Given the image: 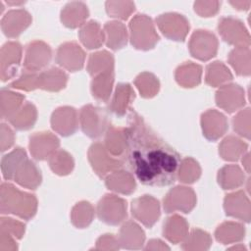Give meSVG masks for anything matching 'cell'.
<instances>
[{"mask_svg": "<svg viewBox=\"0 0 251 251\" xmlns=\"http://www.w3.org/2000/svg\"><path fill=\"white\" fill-rule=\"evenodd\" d=\"M96 213L101 222L117 226L126 218V201L115 194H105L97 204Z\"/></svg>", "mask_w": 251, "mask_h": 251, "instance_id": "obj_5", "label": "cell"}, {"mask_svg": "<svg viewBox=\"0 0 251 251\" xmlns=\"http://www.w3.org/2000/svg\"><path fill=\"white\" fill-rule=\"evenodd\" d=\"M201 176V168L193 158H185L180 161L177 171L176 177L183 183H193L198 180Z\"/></svg>", "mask_w": 251, "mask_h": 251, "instance_id": "obj_46", "label": "cell"}, {"mask_svg": "<svg viewBox=\"0 0 251 251\" xmlns=\"http://www.w3.org/2000/svg\"><path fill=\"white\" fill-rule=\"evenodd\" d=\"M248 148L247 143L234 135L226 136L219 145V154L226 161H237Z\"/></svg>", "mask_w": 251, "mask_h": 251, "instance_id": "obj_34", "label": "cell"}, {"mask_svg": "<svg viewBox=\"0 0 251 251\" xmlns=\"http://www.w3.org/2000/svg\"><path fill=\"white\" fill-rule=\"evenodd\" d=\"M78 38L87 49H97L105 42L104 31L96 21H89L80 26Z\"/></svg>", "mask_w": 251, "mask_h": 251, "instance_id": "obj_30", "label": "cell"}, {"mask_svg": "<svg viewBox=\"0 0 251 251\" xmlns=\"http://www.w3.org/2000/svg\"><path fill=\"white\" fill-rule=\"evenodd\" d=\"M52 50L48 44L40 40L29 42L25 51L24 69L38 72L45 68L51 61Z\"/></svg>", "mask_w": 251, "mask_h": 251, "instance_id": "obj_13", "label": "cell"}, {"mask_svg": "<svg viewBox=\"0 0 251 251\" xmlns=\"http://www.w3.org/2000/svg\"><path fill=\"white\" fill-rule=\"evenodd\" d=\"M50 123L51 127L60 135H72L78 127L77 112L74 107H59L52 113Z\"/></svg>", "mask_w": 251, "mask_h": 251, "instance_id": "obj_17", "label": "cell"}, {"mask_svg": "<svg viewBox=\"0 0 251 251\" xmlns=\"http://www.w3.org/2000/svg\"><path fill=\"white\" fill-rule=\"evenodd\" d=\"M36 120L37 110L35 106L31 102L25 101L8 121L16 129L27 130L34 126Z\"/></svg>", "mask_w": 251, "mask_h": 251, "instance_id": "obj_31", "label": "cell"}, {"mask_svg": "<svg viewBox=\"0 0 251 251\" xmlns=\"http://www.w3.org/2000/svg\"><path fill=\"white\" fill-rule=\"evenodd\" d=\"M242 164H243V167L245 168V171L249 174V164H250V162H249V153H246V154H244L243 156H242Z\"/></svg>", "mask_w": 251, "mask_h": 251, "instance_id": "obj_57", "label": "cell"}, {"mask_svg": "<svg viewBox=\"0 0 251 251\" xmlns=\"http://www.w3.org/2000/svg\"><path fill=\"white\" fill-rule=\"evenodd\" d=\"M233 130L247 139L250 138V108H245L232 119Z\"/></svg>", "mask_w": 251, "mask_h": 251, "instance_id": "obj_49", "label": "cell"}, {"mask_svg": "<svg viewBox=\"0 0 251 251\" xmlns=\"http://www.w3.org/2000/svg\"><path fill=\"white\" fill-rule=\"evenodd\" d=\"M131 214L135 220L150 228L161 215L160 203L151 195L137 197L131 202Z\"/></svg>", "mask_w": 251, "mask_h": 251, "instance_id": "obj_11", "label": "cell"}, {"mask_svg": "<svg viewBox=\"0 0 251 251\" xmlns=\"http://www.w3.org/2000/svg\"><path fill=\"white\" fill-rule=\"evenodd\" d=\"M244 226L235 222H225L215 230L216 239L222 244H231L244 238Z\"/></svg>", "mask_w": 251, "mask_h": 251, "instance_id": "obj_36", "label": "cell"}, {"mask_svg": "<svg viewBox=\"0 0 251 251\" xmlns=\"http://www.w3.org/2000/svg\"><path fill=\"white\" fill-rule=\"evenodd\" d=\"M233 7H235L238 10H247L250 2H242V1H235V2H229Z\"/></svg>", "mask_w": 251, "mask_h": 251, "instance_id": "obj_56", "label": "cell"}, {"mask_svg": "<svg viewBox=\"0 0 251 251\" xmlns=\"http://www.w3.org/2000/svg\"><path fill=\"white\" fill-rule=\"evenodd\" d=\"M160 31L169 39L183 41L189 31V23L186 18L177 13H165L156 19Z\"/></svg>", "mask_w": 251, "mask_h": 251, "instance_id": "obj_10", "label": "cell"}, {"mask_svg": "<svg viewBox=\"0 0 251 251\" xmlns=\"http://www.w3.org/2000/svg\"><path fill=\"white\" fill-rule=\"evenodd\" d=\"M15 133L13 131V129L5 123L1 124L0 126V148H1V152H4L8 149H10L15 141Z\"/></svg>", "mask_w": 251, "mask_h": 251, "instance_id": "obj_53", "label": "cell"}, {"mask_svg": "<svg viewBox=\"0 0 251 251\" xmlns=\"http://www.w3.org/2000/svg\"><path fill=\"white\" fill-rule=\"evenodd\" d=\"M230 80H232V75L223 62L216 61L206 67L205 81L210 86H223L228 83Z\"/></svg>", "mask_w": 251, "mask_h": 251, "instance_id": "obj_37", "label": "cell"}, {"mask_svg": "<svg viewBox=\"0 0 251 251\" xmlns=\"http://www.w3.org/2000/svg\"><path fill=\"white\" fill-rule=\"evenodd\" d=\"M218 30L224 41L235 47H249L250 35L242 22L232 17H224L219 21Z\"/></svg>", "mask_w": 251, "mask_h": 251, "instance_id": "obj_9", "label": "cell"}, {"mask_svg": "<svg viewBox=\"0 0 251 251\" xmlns=\"http://www.w3.org/2000/svg\"><path fill=\"white\" fill-rule=\"evenodd\" d=\"M224 208L226 216L236 218L246 223L250 222V201L243 190L235 191L226 195L224 200Z\"/></svg>", "mask_w": 251, "mask_h": 251, "instance_id": "obj_20", "label": "cell"}, {"mask_svg": "<svg viewBox=\"0 0 251 251\" xmlns=\"http://www.w3.org/2000/svg\"><path fill=\"white\" fill-rule=\"evenodd\" d=\"M81 130L90 138H98L110 127V119L106 109L91 104L83 106L78 117Z\"/></svg>", "mask_w": 251, "mask_h": 251, "instance_id": "obj_4", "label": "cell"}, {"mask_svg": "<svg viewBox=\"0 0 251 251\" xmlns=\"http://www.w3.org/2000/svg\"><path fill=\"white\" fill-rule=\"evenodd\" d=\"M68 75L59 68L51 67L38 73L37 86L40 89L58 92L66 87Z\"/></svg>", "mask_w": 251, "mask_h": 251, "instance_id": "obj_25", "label": "cell"}, {"mask_svg": "<svg viewBox=\"0 0 251 251\" xmlns=\"http://www.w3.org/2000/svg\"><path fill=\"white\" fill-rule=\"evenodd\" d=\"M114 57L106 50L90 54L87 62V72L90 75L95 76L107 71H114Z\"/></svg>", "mask_w": 251, "mask_h": 251, "instance_id": "obj_40", "label": "cell"}, {"mask_svg": "<svg viewBox=\"0 0 251 251\" xmlns=\"http://www.w3.org/2000/svg\"><path fill=\"white\" fill-rule=\"evenodd\" d=\"M48 163L52 172L59 176H67L71 174L75 166L72 155L63 149L55 151L48 158Z\"/></svg>", "mask_w": 251, "mask_h": 251, "instance_id": "obj_44", "label": "cell"}, {"mask_svg": "<svg viewBox=\"0 0 251 251\" xmlns=\"http://www.w3.org/2000/svg\"><path fill=\"white\" fill-rule=\"evenodd\" d=\"M175 77L176 82L182 87H195L201 82L202 67L193 62H185L177 67Z\"/></svg>", "mask_w": 251, "mask_h": 251, "instance_id": "obj_29", "label": "cell"}, {"mask_svg": "<svg viewBox=\"0 0 251 251\" xmlns=\"http://www.w3.org/2000/svg\"><path fill=\"white\" fill-rule=\"evenodd\" d=\"M135 98L133 88L129 83H119L115 89L109 109L119 117H123Z\"/></svg>", "mask_w": 251, "mask_h": 251, "instance_id": "obj_27", "label": "cell"}, {"mask_svg": "<svg viewBox=\"0 0 251 251\" xmlns=\"http://www.w3.org/2000/svg\"><path fill=\"white\" fill-rule=\"evenodd\" d=\"M124 155L137 179L146 185L167 186L175 182L180 163L178 153L165 143L135 112L126 127Z\"/></svg>", "mask_w": 251, "mask_h": 251, "instance_id": "obj_1", "label": "cell"}, {"mask_svg": "<svg viewBox=\"0 0 251 251\" xmlns=\"http://www.w3.org/2000/svg\"><path fill=\"white\" fill-rule=\"evenodd\" d=\"M159 39L151 18L144 14H138L131 19L129 22V40L134 48L144 51L153 49Z\"/></svg>", "mask_w": 251, "mask_h": 251, "instance_id": "obj_3", "label": "cell"}, {"mask_svg": "<svg viewBox=\"0 0 251 251\" xmlns=\"http://www.w3.org/2000/svg\"><path fill=\"white\" fill-rule=\"evenodd\" d=\"M118 238L122 248L137 250L144 244L145 233L135 222L126 221L122 225Z\"/></svg>", "mask_w": 251, "mask_h": 251, "instance_id": "obj_21", "label": "cell"}, {"mask_svg": "<svg viewBox=\"0 0 251 251\" xmlns=\"http://www.w3.org/2000/svg\"><path fill=\"white\" fill-rule=\"evenodd\" d=\"M84 61L85 53L75 42H65L57 49V64L70 72L80 71L83 68Z\"/></svg>", "mask_w": 251, "mask_h": 251, "instance_id": "obj_14", "label": "cell"}, {"mask_svg": "<svg viewBox=\"0 0 251 251\" xmlns=\"http://www.w3.org/2000/svg\"><path fill=\"white\" fill-rule=\"evenodd\" d=\"M121 247L119 238L112 233L103 234L96 241V250H118Z\"/></svg>", "mask_w": 251, "mask_h": 251, "instance_id": "obj_52", "label": "cell"}, {"mask_svg": "<svg viewBox=\"0 0 251 251\" xmlns=\"http://www.w3.org/2000/svg\"><path fill=\"white\" fill-rule=\"evenodd\" d=\"M189 226L184 218L173 215L166 219L163 225V235L172 243L177 244L184 240L188 234Z\"/></svg>", "mask_w": 251, "mask_h": 251, "instance_id": "obj_28", "label": "cell"}, {"mask_svg": "<svg viewBox=\"0 0 251 251\" xmlns=\"http://www.w3.org/2000/svg\"><path fill=\"white\" fill-rule=\"evenodd\" d=\"M89 12L83 2H70L61 11V22L69 28H76L85 24Z\"/></svg>", "mask_w": 251, "mask_h": 251, "instance_id": "obj_22", "label": "cell"}, {"mask_svg": "<svg viewBox=\"0 0 251 251\" xmlns=\"http://www.w3.org/2000/svg\"><path fill=\"white\" fill-rule=\"evenodd\" d=\"M0 211L2 214H12L28 221L36 214L37 199L33 194L22 191L11 183L2 182Z\"/></svg>", "mask_w": 251, "mask_h": 251, "instance_id": "obj_2", "label": "cell"}, {"mask_svg": "<svg viewBox=\"0 0 251 251\" xmlns=\"http://www.w3.org/2000/svg\"><path fill=\"white\" fill-rule=\"evenodd\" d=\"M216 104L227 113H233L245 104L244 90L235 83H226L221 86L215 96Z\"/></svg>", "mask_w": 251, "mask_h": 251, "instance_id": "obj_16", "label": "cell"}, {"mask_svg": "<svg viewBox=\"0 0 251 251\" xmlns=\"http://www.w3.org/2000/svg\"><path fill=\"white\" fill-rule=\"evenodd\" d=\"M88 161L98 176L106 177L109 174L119 170L124 162L110 154L103 143L94 142L88 150Z\"/></svg>", "mask_w": 251, "mask_h": 251, "instance_id": "obj_6", "label": "cell"}, {"mask_svg": "<svg viewBox=\"0 0 251 251\" xmlns=\"http://www.w3.org/2000/svg\"><path fill=\"white\" fill-rule=\"evenodd\" d=\"M37 80H38L37 72H30L24 69L22 74L19 75V77L11 82L10 86L15 89L31 91L38 88Z\"/></svg>", "mask_w": 251, "mask_h": 251, "instance_id": "obj_48", "label": "cell"}, {"mask_svg": "<svg viewBox=\"0 0 251 251\" xmlns=\"http://www.w3.org/2000/svg\"><path fill=\"white\" fill-rule=\"evenodd\" d=\"M105 133L104 146L110 152V154L117 158L124 156L126 148V128L110 126Z\"/></svg>", "mask_w": 251, "mask_h": 251, "instance_id": "obj_33", "label": "cell"}, {"mask_svg": "<svg viewBox=\"0 0 251 251\" xmlns=\"http://www.w3.org/2000/svg\"><path fill=\"white\" fill-rule=\"evenodd\" d=\"M218 1H197L194 3V11L201 17H213L220 10Z\"/></svg>", "mask_w": 251, "mask_h": 251, "instance_id": "obj_51", "label": "cell"}, {"mask_svg": "<svg viewBox=\"0 0 251 251\" xmlns=\"http://www.w3.org/2000/svg\"><path fill=\"white\" fill-rule=\"evenodd\" d=\"M25 230V226L24 223L9 218V217H1L0 219V231L7 232L13 235L16 239H21Z\"/></svg>", "mask_w": 251, "mask_h": 251, "instance_id": "obj_50", "label": "cell"}, {"mask_svg": "<svg viewBox=\"0 0 251 251\" xmlns=\"http://www.w3.org/2000/svg\"><path fill=\"white\" fill-rule=\"evenodd\" d=\"M95 214L94 207L87 201L76 203L71 212L72 224L77 228L87 227L93 221Z\"/></svg>", "mask_w": 251, "mask_h": 251, "instance_id": "obj_42", "label": "cell"}, {"mask_svg": "<svg viewBox=\"0 0 251 251\" xmlns=\"http://www.w3.org/2000/svg\"><path fill=\"white\" fill-rule=\"evenodd\" d=\"M134 84L140 95L144 98L154 97L160 89V82L158 78L149 72L139 74L134 79Z\"/></svg>", "mask_w": 251, "mask_h": 251, "instance_id": "obj_45", "label": "cell"}, {"mask_svg": "<svg viewBox=\"0 0 251 251\" xmlns=\"http://www.w3.org/2000/svg\"><path fill=\"white\" fill-rule=\"evenodd\" d=\"M145 250H170V247L160 239H151L148 241Z\"/></svg>", "mask_w": 251, "mask_h": 251, "instance_id": "obj_55", "label": "cell"}, {"mask_svg": "<svg viewBox=\"0 0 251 251\" xmlns=\"http://www.w3.org/2000/svg\"><path fill=\"white\" fill-rule=\"evenodd\" d=\"M23 48L17 41H8L0 51V76L2 81L14 78L19 71Z\"/></svg>", "mask_w": 251, "mask_h": 251, "instance_id": "obj_12", "label": "cell"}, {"mask_svg": "<svg viewBox=\"0 0 251 251\" xmlns=\"http://www.w3.org/2000/svg\"><path fill=\"white\" fill-rule=\"evenodd\" d=\"M25 96L7 88L0 92V115L3 120H9L24 104Z\"/></svg>", "mask_w": 251, "mask_h": 251, "instance_id": "obj_39", "label": "cell"}, {"mask_svg": "<svg viewBox=\"0 0 251 251\" xmlns=\"http://www.w3.org/2000/svg\"><path fill=\"white\" fill-rule=\"evenodd\" d=\"M196 201V194L192 188L178 185L168 191L163 201V207L166 213H189L195 207Z\"/></svg>", "mask_w": 251, "mask_h": 251, "instance_id": "obj_7", "label": "cell"}, {"mask_svg": "<svg viewBox=\"0 0 251 251\" xmlns=\"http://www.w3.org/2000/svg\"><path fill=\"white\" fill-rule=\"evenodd\" d=\"M201 127L203 135L210 141H216L222 137L228 128V123L224 114L209 109L201 115Z\"/></svg>", "mask_w": 251, "mask_h": 251, "instance_id": "obj_19", "label": "cell"}, {"mask_svg": "<svg viewBox=\"0 0 251 251\" xmlns=\"http://www.w3.org/2000/svg\"><path fill=\"white\" fill-rule=\"evenodd\" d=\"M228 63L238 75L248 76L251 73L249 47H235L228 54Z\"/></svg>", "mask_w": 251, "mask_h": 251, "instance_id": "obj_41", "label": "cell"}, {"mask_svg": "<svg viewBox=\"0 0 251 251\" xmlns=\"http://www.w3.org/2000/svg\"><path fill=\"white\" fill-rule=\"evenodd\" d=\"M114 78V71H107L93 76L91 81L92 96L98 101L107 102L111 96Z\"/></svg>", "mask_w": 251, "mask_h": 251, "instance_id": "obj_32", "label": "cell"}, {"mask_svg": "<svg viewBox=\"0 0 251 251\" xmlns=\"http://www.w3.org/2000/svg\"><path fill=\"white\" fill-rule=\"evenodd\" d=\"M105 6L109 17L118 20H127L135 10V5L131 1H107Z\"/></svg>", "mask_w": 251, "mask_h": 251, "instance_id": "obj_47", "label": "cell"}, {"mask_svg": "<svg viewBox=\"0 0 251 251\" xmlns=\"http://www.w3.org/2000/svg\"><path fill=\"white\" fill-rule=\"evenodd\" d=\"M105 184L108 189L124 195L131 194L136 187L133 176L130 173L120 169L114 171L105 177Z\"/></svg>", "mask_w": 251, "mask_h": 251, "instance_id": "obj_24", "label": "cell"}, {"mask_svg": "<svg viewBox=\"0 0 251 251\" xmlns=\"http://www.w3.org/2000/svg\"><path fill=\"white\" fill-rule=\"evenodd\" d=\"M245 176L237 165H226L218 172V182L225 190L234 189L244 183Z\"/></svg>", "mask_w": 251, "mask_h": 251, "instance_id": "obj_35", "label": "cell"}, {"mask_svg": "<svg viewBox=\"0 0 251 251\" xmlns=\"http://www.w3.org/2000/svg\"><path fill=\"white\" fill-rule=\"evenodd\" d=\"M42 180L41 173L38 167L31 160H25L22 165L18 168L14 181L19 185L27 189H36Z\"/></svg>", "mask_w": 251, "mask_h": 251, "instance_id": "obj_23", "label": "cell"}, {"mask_svg": "<svg viewBox=\"0 0 251 251\" xmlns=\"http://www.w3.org/2000/svg\"><path fill=\"white\" fill-rule=\"evenodd\" d=\"M105 44L110 49L117 51L124 48L128 39L127 29L125 24L119 21H110L104 25Z\"/></svg>", "mask_w": 251, "mask_h": 251, "instance_id": "obj_26", "label": "cell"}, {"mask_svg": "<svg viewBox=\"0 0 251 251\" xmlns=\"http://www.w3.org/2000/svg\"><path fill=\"white\" fill-rule=\"evenodd\" d=\"M60 146L59 138L50 131L35 132L29 137L28 148L31 156L42 161L49 158Z\"/></svg>", "mask_w": 251, "mask_h": 251, "instance_id": "obj_15", "label": "cell"}, {"mask_svg": "<svg viewBox=\"0 0 251 251\" xmlns=\"http://www.w3.org/2000/svg\"><path fill=\"white\" fill-rule=\"evenodd\" d=\"M229 249H245V247L242 246V245H240V246H233V247H230Z\"/></svg>", "mask_w": 251, "mask_h": 251, "instance_id": "obj_58", "label": "cell"}, {"mask_svg": "<svg viewBox=\"0 0 251 251\" xmlns=\"http://www.w3.org/2000/svg\"><path fill=\"white\" fill-rule=\"evenodd\" d=\"M31 24V16L25 9L8 11L1 20V29L9 38L21 35Z\"/></svg>", "mask_w": 251, "mask_h": 251, "instance_id": "obj_18", "label": "cell"}, {"mask_svg": "<svg viewBox=\"0 0 251 251\" xmlns=\"http://www.w3.org/2000/svg\"><path fill=\"white\" fill-rule=\"evenodd\" d=\"M26 159V152L21 147H16L11 152L4 155L1 160V171L3 177L6 180L14 179V176L18 168Z\"/></svg>", "mask_w": 251, "mask_h": 251, "instance_id": "obj_38", "label": "cell"}, {"mask_svg": "<svg viewBox=\"0 0 251 251\" xmlns=\"http://www.w3.org/2000/svg\"><path fill=\"white\" fill-rule=\"evenodd\" d=\"M212 245V238L207 231L200 228L192 229L184 238L181 248L187 251H204Z\"/></svg>", "mask_w": 251, "mask_h": 251, "instance_id": "obj_43", "label": "cell"}, {"mask_svg": "<svg viewBox=\"0 0 251 251\" xmlns=\"http://www.w3.org/2000/svg\"><path fill=\"white\" fill-rule=\"evenodd\" d=\"M18 249L16 238L4 231H0V251H15Z\"/></svg>", "mask_w": 251, "mask_h": 251, "instance_id": "obj_54", "label": "cell"}, {"mask_svg": "<svg viewBox=\"0 0 251 251\" xmlns=\"http://www.w3.org/2000/svg\"><path fill=\"white\" fill-rule=\"evenodd\" d=\"M218 38L213 32L204 29L195 30L189 40L188 49L192 57L200 61H208L218 52Z\"/></svg>", "mask_w": 251, "mask_h": 251, "instance_id": "obj_8", "label": "cell"}]
</instances>
